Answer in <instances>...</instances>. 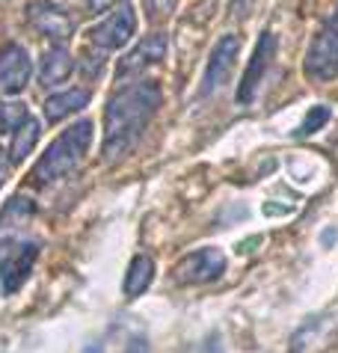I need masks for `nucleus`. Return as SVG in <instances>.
Returning a JSON list of instances; mask_svg holds the SVG:
<instances>
[{"instance_id": "obj_1", "label": "nucleus", "mask_w": 338, "mask_h": 353, "mask_svg": "<svg viewBox=\"0 0 338 353\" xmlns=\"http://www.w3.org/2000/svg\"><path fill=\"white\" fill-rule=\"evenodd\" d=\"M161 101L163 92L157 81H134L113 92V98L104 107V163H116L119 158L137 149L148 122L161 110Z\"/></svg>"}, {"instance_id": "obj_2", "label": "nucleus", "mask_w": 338, "mask_h": 353, "mask_svg": "<svg viewBox=\"0 0 338 353\" xmlns=\"http://www.w3.org/2000/svg\"><path fill=\"white\" fill-rule=\"evenodd\" d=\"M36 217V205L27 196H15L0 208V285L15 294L27 282L39 259V243L27 238V225Z\"/></svg>"}, {"instance_id": "obj_3", "label": "nucleus", "mask_w": 338, "mask_h": 353, "mask_svg": "<svg viewBox=\"0 0 338 353\" xmlns=\"http://www.w3.org/2000/svg\"><path fill=\"white\" fill-rule=\"evenodd\" d=\"M92 143V122H74L57 137V140L42 152V158L33 166V184L36 188H48V184L63 181L66 175L77 170V163L83 161Z\"/></svg>"}, {"instance_id": "obj_4", "label": "nucleus", "mask_w": 338, "mask_h": 353, "mask_svg": "<svg viewBox=\"0 0 338 353\" xmlns=\"http://www.w3.org/2000/svg\"><path fill=\"white\" fill-rule=\"evenodd\" d=\"M303 68H306V77L317 83L338 77V3L332 9V15L324 21V27L315 33Z\"/></svg>"}, {"instance_id": "obj_5", "label": "nucleus", "mask_w": 338, "mask_h": 353, "mask_svg": "<svg viewBox=\"0 0 338 353\" xmlns=\"http://www.w3.org/2000/svg\"><path fill=\"white\" fill-rule=\"evenodd\" d=\"M137 30V12L131 3H119L107 18H101L92 30H89V45L95 48L98 54L116 51L131 42V36Z\"/></svg>"}, {"instance_id": "obj_6", "label": "nucleus", "mask_w": 338, "mask_h": 353, "mask_svg": "<svg viewBox=\"0 0 338 353\" xmlns=\"http://www.w3.org/2000/svg\"><path fill=\"white\" fill-rule=\"evenodd\" d=\"M228 268L226 256L217 247H205V250H196L190 256H184L181 261H175V282L178 285H208V282L220 279Z\"/></svg>"}, {"instance_id": "obj_7", "label": "nucleus", "mask_w": 338, "mask_h": 353, "mask_svg": "<svg viewBox=\"0 0 338 353\" xmlns=\"http://www.w3.org/2000/svg\"><path fill=\"white\" fill-rule=\"evenodd\" d=\"M166 57V33H148L143 42H137L131 54H125L116 65V77L119 81H137L143 72H148L152 65H157Z\"/></svg>"}, {"instance_id": "obj_8", "label": "nucleus", "mask_w": 338, "mask_h": 353, "mask_svg": "<svg viewBox=\"0 0 338 353\" xmlns=\"http://www.w3.org/2000/svg\"><path fill=\"white\" fill-rule=\"evenodd\" d=\"M237 51H241V39L235 33L223 36L220 42L214 45L211 57H208V65H205V74H202V95H214L220 86L228 81V74H232V65L237 60Z\"/></svg>"}, {"instance_id": "obj_9", "label": "nucleus", "mask_w": 338, "mask_h": 353, "mask_svg": "<svg viewBox=\"0 0 338 353\" xmlns=\"http://www.w3.org/2000/svg\"><path fill=\"white\" fill-rule=\"evenodd\" d=\"M273 57H276V36L270 30H264L261 36H258L255 51L250 57V65H246V72H243V81H241V86H237V104H250L255 98V90H258V83L264 81Z\"/></svg>"}, {"instance_id": "obj_10", "label": "nucleus", "mask_w": 338, "mask_h": 353, "mask_svg": "<svg viewBox=\"0 0 338 353\" xmlns=\"http://www.w3.org/2000/svg\"><path fill=\"white\" fill-rule=\"evenodd\" d=\"M30 74H33V63H30V54L21 45L6 42L0 48V90L9 95L21 92L30 83Z\"/></svg>"}, {"instance_id": "obj_11", "label": "nucleus", "mask_w": 338, "mask_h": 353, "mask_svg": "<svg viewBox=\"0 0 338 353\" xmlns=\"http://www.w3.org/2000/svg\"><path fill=\"white\" fill-rule=\"evenodd\" d=\"M30 24H33L45 39H51V42H57V45L66 42V39L72 36V30H74L72 18H68L59 6L45 3V0L30 3Z\"/></svg>"}, {"instance_id": "obj_12", "label": "nucleus", "mask_w": 338, "mask_h": 353, "mask_svg": "<svg viewBox=\"0 0 338 353\" xmlns=\"http://www.w3.org/2000/svg\"><path fill=\"white\" fill-rule=\"evenodd\" d=\"M74 72V60L66 48L54 45L51 51H45L42 65H39V83L42 86H59L63 81H68Z\"/></svg>"}, {"instance_id": "obj_13", "label": "nucleus", "mask_w": 338, "mask_h": 353, "mask_svg": "<svg viewBox=\"0 0 338 353\" xmlns=\"http://www.w3.org/2000/svg\"><path fill=\"white\" fill-rule=\"evenodd\" d=\"M86 104H89V90H66L45 101V116H48V122L57 125V122L68 119L72 113H81Z\"/></svg>"}, {"instance_id": "obj_14", "label": "nucleus", "mask_w": 338, "mask_h": 353, "mask_svg": "<svg viewBox=\"0 0 338 353\" xmlns=\"http://www.w3.org/2000/svg\"><path fill=\"white\" fill-rule=\"evenodd\" d=\"M155 279V261L148 256H134L131 264H128V273H125V297L134 300L146 294V288L152 285Z\"/></svg>"}, {"instance_id": "obj_15", "label": "nucleus", "mask_w": 338, "mask_h": 353, "mask_svg": "<svg viewBox=\"0 0 338 353\" xmlns=\"http://www.w3.org/2000/svg\"><path fill=\"white\" fill-rule=\"evenodd\" d=\"M39 134H42V125H39L36 119H27L21 128H18L12 134V145H9V163H21L30 152L36 149V140H39Z\"/></svg>"}, {"instance_id": "obj_16", "label": "nucleus", "mask_w": 338, "mask_h": 353, "mask_svg": "<svg viewBox=\"0 0 338 353\" xmlns=\"http://www.w3.org/2000/svg\"><path fill=\"white\" fill-rule=\"evenodd\" d=\"M30 119L27 107L21 101H6L0 104V134H15Z\"/></svg>"}, {"instance_id": "obj_17", "label": "nucleus", "mask_w": 338, "mask_h": 353, "mask_svg": "<svg viewBox=\"0 0 338 353\" xmlns=\"http://www.w3.org/2000/svg\"><path fill=\"white\" fill-rule=\"evenodd\" d=\"M326 119H330V107H321V104H317V107H312V110H309V116L303 119V125H300V131H297V134H300V137H309V134H315L317 128H321Z\"/></svg>"}, {"instance_id": "obj_18", "label": "nucleus", "mask_w": 338, "mask_h": 353, "mask_svg": "<svg viewBox=\"0 0 338 353\" xmlns=\"http://www.w3.org/2000/svg\"><path fill=\"white\" fill-rule=\"evenodd\" d=\"M116 3H125V0H89V12H104V9H110Z\"/></svg>"}, {"instance_id": "obj_19", "label": "nucleus", "mask_w": 338, "mask_h": 353, "mask_svg": "<svg viewBox=\"0 0 338 353\" xmlns=\"http://www.w3.org/2000/svg\"><path fill=\"white\" fill-rule=\"evenodd\" d=\"M3 172H6V158H3V149H0V181H3Z\"/></svg>"}]
</instances>
